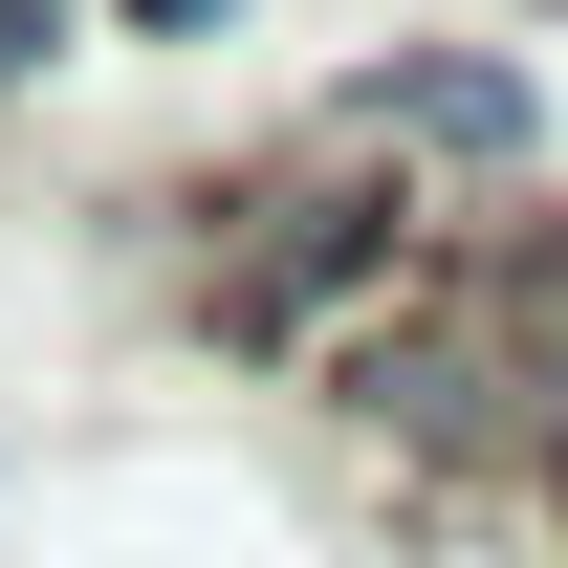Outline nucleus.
Returning <instances> with one entry per match:
<instances>
[{"instance_id":"nucleus-4","label":"nucleus","mask_w":568,"mask_h":568,"mask_svg":"<svg viewBox=\"0 0 568 568\" xmlns=\"http://www.w3.org/2000/svg\"><path fill=\"white\" fill-rule=\"evenodd\" d=\"M503 306H525V416H568V241H525Z\"/></svg>"},{"instance_id":"nucleus-3","label":"nucleus","mask_w":568,"mask_h":568,"mask_svg":"<svg viewBox=\"0 0 568 568\" xmlns=\"http://www.w3.org/2000/svg\"><path fill=\"white\" fill-rule=\"evenodd\" d=\"M372 110H394V132H437V153H525V67H394Z\"/></svg>"},{"instance_id":"nucleus-1","label":"nucleus","mask_w":568,"mask_h":568,"mask_svg":"<svg viewBox=\"0 0 568 568\" xmlns=\"http://www.w3.org/2000/svg\"><path fill=\"white\" fill-rule=\"evenodd\" d=\"M394 263V197H351V175H284V197H241V241H219V328L241 351H284L328 284Z\"/></svg>"},{"instance_id":"nucleus-5","label":"nucleus","mask_w":568,"mask_h":568,"mask_svg":"<svg viewBox=\"0 0 568 568\" xmlns=\"http://www.w3.org/2000/svg\"><path fill=\"white\" fill-rule=\"evenodd\" d=\"M132 22H153V44H219V22H241V0H132Z\"/></svg>"},{"instance_id":"nucleus-2","label":"nucleus","mask_w":568,"mask_h":568,"mask_svg":"<svg viewBox=\"0 0 568 568\" xmlns=\"http://www.w3.org/2000/svg\"><path fill=\"white\" fill-rule=\"evenodd\" d=\"M372 416L394 437H503V394H525V372H503V328L481 306H437V328H372V372H351Z\"/></svg>"}]
</instances>
